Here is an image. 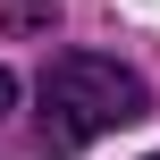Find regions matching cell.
Masks as SVG:
<instances>
[{
  "instance_id": "3957f363",
  "label": "cell",
  "mask_w": 160,
  "mask_h": 160,
  "mask_svg": "<svg viewBox=\"0 0 160 160\" xmlns=\"http://www.w3.org/2000/svg\"><path fill=\"white\" fill-rule=\"evenodd\" d=\"M8 110H17V76L0 68V118H8Z\"/></svg>"
},
{
  "instance_id": "277c9868",
  "label": "cell",
  "mask_w": 160,
  "mask_h": 160,
  "mask_svg": "<svg viewBox=\"0 0 160 160\" xmlns=\"http://www.w3.org/2000/svg\"><path fill=\"white\" fill-rule=\"evenodd\" d=\"M152 160H160V152H152Z\"/></svg>"
},
{
  "instance_id": "7a4b0ae2",
  "label": "cell",
  "mask_w": 160,
  "mask_h": 160,
  "mask_svg": "<svg viewBox=\"0 0 160 160\" xmlns=\"http://www.w3.org/2000/svg\"><path fill=\"white\" fill-rule=\"evenodd\" d=\"M0 25H8V34H51V25H59V0H8Z\"/></svg>"
},
{
  "instance_id": "6da1fadb",
  "label": "cell",
  "mask_w": 160,
  "mask_h": 160,
  "mask_svg": "<svg viewBox=\"0 0 160 160\" xmlns=\"http://www.w3.org/2000/svg\"><path fill=\"white\" fill-rule=\"evenodd\" d=\"M34 101H42V118H34V127H42V152H84L93 135L152 118L143 76L118 68V59H101V51H59V59L42 68Z\"/></svg>"
}]
</instances>
